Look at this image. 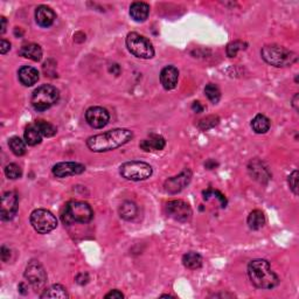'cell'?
Wrapping results in <instances>:
<instances>
[{
  "mask_svg": "<svg viewBox=\"0 0 299 299\" xmlns=\"http://www.w3.org/2000/svg\"><path fill=\"white\" fill-rule=\"evenodd\" d=\"M132 137V131L128 129H114L104 133L89 137L87 146L92 152H108L129 143Z\"/></svg>",
  "mask_w": 299,
  "mask_h": 299,
  "instance_id": "cell-1",
  "label": "cell"
},
{
  "mask_svg": "<svg viewBox=\"0 0 299 299\" xmlns=\"http://www.w3.org/2000/svg\"><path fill=\"white\" fill-rule=\"evenodd\" d=\"M248 276L252 283L259 289L271 290L279 284L278 276L271 270L267 260H254L248 265Z\"/></svg>",
  "mask_w": 299,
  "mask_h": 299,
  "instance_id": "cell-2",
  "label": "cell"
},
{
  "mask_svg": "<svg viewBox=\"0 0 299 299\" xmlns=\"http://www.w3.org/2000/svg\"><path fill=\"white\" fill-rule=\"evenodd\" d=\"M61 218L65 224L88 223L93 218V212L89 204L84 201L73 200L65 206Z\"/></svg>",
  "mask_w": 299,
  "mask_h": 299,
  "instance_id": "cell-3",
  "label": "cell"
},
{
  "mask_svg": "<svg viewBox=\"0 0 299 299\" xmlns=\"http://www.w3.org/2000/svg\"><path fill=\"white\" fill-rule=\"evenodd\" d=\"M262 59L268 65L274 67H287L293 65L297 61V55L287 49L285 47L277 46V44H268L261 51Z\"/></svg>",
  "mask_w": 299,
  "mask_h": 299,
  "instance_id": "cell-4",
  "label": "cell"
},
{
  "mask_svg": "<svg viewBox=\"0 0 299 299\" xmlns=\"http://www.w3.org/2000/svg\"><path fill=\"white\" fill-rule=\"evenodd\" d=\"M60 99V91L54 85L43 84L35 89L32 95V106L36 111H46Z\"/></svg>",
  "mask_w": 299,
  "mask_h": 299,
  "instance_id": "cell-5",
  "label": "cell"
},
{
  "mask_svg": "<svg viewBox=\"0 0 299 299\" xmlns=\"http://www.w3.org/2000/svg\"><path fill=\"white\" fill-rule=\"evenodd\" d=\"M126 47L131 54L139 59H152L155 56V48L147 37L136 32L129 33L126 36Z\"/></svg>",
  "mask_w": 299,
  "mask_h": 299,
  "instance_id": "cell-6",
  "label": "cell"
},
{
  "mask_svg": "<svg viewBox=\"0 0 299 299\" xmlns=\"http://www.w3.org/2000/svg\"><path fill=\"white\" fill-rule=\"evenodd\" d=\"M121 175L123 178H125L126 180L131 181H141L146 180L152 175V167L150 164L145 162H138V160H133V162L124 163L121 166Z\"/></svg>",
  "mask_w": 299,
  "mask_h": 299,
  "instance_id": "cell-7",
  "label": "cell"
},
{
  "mask_svg": "<svg viewBox=\"0 0 299 299\" xmlns=\"http://www.w3.org/2000/svg\"><path fill=\"white\" fill-rule=\"evenodd\" d=\"M31 224L39 234H48L58 227V219L47 209H35L31 214Z\"/></svg>",
  "mask_w": 299,
  "mask_h": 299,
  "instance_id": "cell-8",
  "label": "cell"
},
{
  "mask_svg": "<svg viewBox=\"0 0 299 299\" xmlns=\"http://www.w3.org/2000/svg\"><path fill=\"white\" fill-rule=\"evenodd\" d=\"M25 278L34 290H41L47 283V274L39 261L29 262L25 270Z\"/></svg>",
  "mask_w": 299,
  "mask_h": 299,
  "instance_id": "cell-9",
  "label": "cell"
},
{
  "mask_svg": "<svg viewBox=\"0 0 299 299\" xmlns=\"http://www.w3.org/2000/svg\"><path fill=\"white\" fill-rule=\"evenodd\" d=\"M167 215L178 222H187L192 218V208L182 200H172L166 205Z\"/></svg>",
  "mask_w": 299,
  "mask_h": 299,
  "instance_id": "cell-10",
  "label": "cell"
},
{
  "mask_svg": "<svg viewBox=\"0 0 299 299\" xmlns=\"http://www.w3.org/2000/svg\"><path fill=\"white\" fill-rule=\"evenodd\" d=\"M19 208V197L16 192H6L2 196V215L3 221H10L17 215Z\"/></svg>",
  "mask_w": 299,
  "mask_h": 299,
  "instance_id": "cell-11",
  "label": "cell"
},
{
  "mask_svg": "<svg viewBox=\"0 0 299 299\" xmlns=\"http://www.w3.org/2000/svg\"><path fill=\"white\" fill-rule=\"evenodd\" d=\"M190 180H192V172L188 168H186L179 175L168 178L165 181V184H164V187H165V190L167 193L177 194L181 192L185 187L188 186Z\"/></svg>",
  "mask_w": 299,
  "mask_h": 299,
  "instance_id": "cell-12",
  "label": "cell"
},
{
  "mask_svg": "<svg viewBox=\"0 0 299 299\" xmlns=\"http://www.w3.org/2000/svg\"><path fill=\"white\" fill-rule=\"evenodd\" d=\"M87 123L93 129H102L108 124L110 115L107 109L102 107H91L85 112Z\"/></svg>",
  "mask_w": 299,
  "mask_h": 299,
  "instance_id": "cell-13",
  "label": "cell"
},
{
  "mask_svg": "<svg viewBox=\"0 0 299 299\" xmlns=\"http://www.w3.org/2000/svg\"><path fill=\"white\" fill-rule=\"evenodd\" d=\"M85 171V166L80 163L74 162H65L59 163L52 168V172L56 178H67L70 175H77L83 173Z\"/></svg>",
  "mask_w": 299,
  "mask_h": 299,
  "instance_id": "cell-14",
  "label": "cell"
},
{
  "mask_svg": "<svg viewBox=\"0 0 299 299\" xmlns=\"http://www.w3.org/2000/svg\"><path fill=\"white\" fill-rule=\"evenodd\" d=\"M248 171H249V174L253 177V179H255L256 181L261 182V184H267L271 178V174L270 172H269L268 167L257 159L252 160V162L249 163Z\"/></svg>",
  "mask_w": 299,
  "mask_h": 299,
  "instance_id": "cell-15",
  "label": "cell"
},
{
  "mask_svg": "<svg viewBox=\"0 0 299 299\" xmlns=\"http://www.w3.org/2000/svg\"><path fill=\"white\" fill-rule=\"evenodd\" d=\"M56 14L51 7L41 5L35 10V20L40 27L48 28L54 24Z\"/></svg>",
  "mask_w": 299,
  "mask_h": 299,
  "instance_id": "cell-16",
  "label": "cell"
},
{
  "mask_svg": "<svg viewBox=\"0 0 299 299\" xmlns=\"http://www.w3.org/2000/svg\"><path fill=\"white\" fill-rule=\"evenodd\" d=\"M179 80V70L174 66H167L160 73V82L166 90H172L177 87Z\"/></svg>",
  "mask_w": 299,
  "mask_h": 299,
  "instance_id": "cell-17",
  "label": "cell"
},
{
  "mask_svg": "<svg viewBox=\"0 0 299 299\" xmlns=\"http://www.w3.org/2000/svg\"><path fill=\"white\" fill-rule=\"evenodd\" d=\"M18 77L19 81L21 82V84H24L25 87H32V85H34L39 81L40 74L37 72V69L33 68V67L25 66L19 69Z\"/></svg>",
  "mask_w": 299,
  "mask_h": 299,
  "instance_id": "cell-18",
  "label": "cell"
},
{
  "mask_svg": "<svg viewBox=\"0 0 299 299\" xmlns=\"http://www.w3.org/2000/svg\"><path fill=\"white\" fill-rule=\"evenodd\" d=\"M150 14L148 4L143 2H136L130 6V16L137 22H143L146 20Z\"/></svg>",
  "mask_w": 299,
  "mask_h": 299,
  "instance_id": "cell-19",
  "label": "cell"
},
{
  "mask_svg": "<svg viewBox=\"0 0 299 299\" xmlns=\"http://www.w3.org/2000/svg\"><path fill=\"white\" fill-rule=\"evenodd\" d=\"M166 141L164 137L159 134H151L148 139H144L140 141L139 147L144 151H160L165 147Z\"/></svg>",
  "mask_w": 299,
  "mask_h": 299,
  "instance_id": "cell-20",
  "label": "cell"
},
{
  "mask_svg": "<svg viewBox=\"0 0 299 299\" xmlns=\"http://www.w3.org/2000/svg\"><path fill=\"white\" fill-rule=\"evenodd\" d=\"M19 54H20L22 58L29 59L35 62H39L41 61V59H42V49H41V47L36 43L25 44V46L21 47Z\"/></svg>",
  "mask_w": 299,
  "mask_h": 299,
  "instance_id": "cell-21",
  "label": "cell"
},
{
  "mask_svg": "<svg viewBox=\"0 0 299 299\" xmlns=\"http://www.w3.org/2000/svg\"><path fill=\"white\" fill-rule=\"evenodd\" d=\"M24 137L26 144L29 145V146H35V145L40 144L41 140H42V134L40 133V131L36 128L35 124H31L26 128Z\"/></svg>",
  "mask_w": 299,
  "mask_h": 299,
  "instance_id": "cell-22",
  "label": "cell"
},
{
  "mask_svg": "<svg viewBox=\"0 0 299 299\" xmlns=\"http://www.w3.org/2000/svg\"><path fill=\"white\" fill-rule=\"evenodd\" d=\"M182 263L189 270H196L203 267V257L195 252H189L182 257Z\"/></svg>",
  "mask_w": 299,
  "mask_h": 299,
  "instance_id": "cell-23",
  "label": "cell"
},
{
  "mask_svg": "<svg viewBox=\"0 0 299 299\" xmlns=\"http://www.w3.org/2000/svg\"><path fill=\"white\" fill-rule=\"evenodd\" d=\"M246 222H248V226L250 229L260 230L261 228L265 224L264 213L260 211V209H255V211H253L249 214Z\"/></svg>",
  "mask_w": 299,
  "mask_h": 299,
  "instance_id": "cell-24",
  "label": "cell"
},
{
  "mask_svg": "<svg viewBox=\"0 0 299 299\" xmlns=\"http://www.w3.org/2000/svg\"><path fill=\"white\" fill-rule=\"evenodd\" d=\"M252 128L256 133H267L270 129V119L264 115H257L252 121Z\"/></svg>",
  "mask_w": 299,
  "mask_h": 299,
  "instance_id": "cell-25",
  "label": "cell"
},
{
  "mask_svg": "<svg viewBox=\"0 0 299 299\" xmlns=\"http://www.w3.org/2000/svg\"><path fill=\"white\" fill-rule=\"evenodd\" d=\"M68 297L69 294L67 292V289L65 286L60 285V284H55V285L51 286L49 289L44 290V292L40 296V298H61V299H66Z\"/></svg>",
  "mask_w": 299,
  "mask_h": 299,
  "instance_id": "cell-26",
  "label": "cell"
},
{
  "mask_svg": "<svg viewBox=\"0 0 299 299\" xmlns=\"http://www.w3.org/2000/svg\"><path fill=\"white\" fill-rule=\"evenodd\" d=\"M119 215H121L122 219L126 220V221L133 220L137 215L136 204L131 203V201H125V203H123L121 205V207H119Z\"/></svg>",
  "mask_w": 299,
  "mask_h": 299,
  "instance_id": "cell-27",
  "label": "cell"
},
{
  "mask_svg": "<svg viewBox=\"0 0 299 299\" xmlns=\"http://www.w3.org/2000/svg\"><path fill=\"white\" fill-rule=\"evenodd\" d=\"M9 146L14 155L18 157L24 156L26 153V141L20 137H12L9 140Z\"/></svg>",
  "mask_w": 299,
  "mask_h": 299,
  "instance_id": "cell-28",
  "label": "cell"
},
{
  "mask_svg": "<svg viewBox=\"0 0 299 299\" xmlns=\"http://www.w3.org/2000/svg\"><path fill=\"white\" fill-rule=\"evenodd\" d=\"M35 125L43 137H47V138L53 137L55 136L56 132H58V130H56V128L53 124L43 121V119H39V121H36Z\"/></svg>",
  "mask_w": 299,
  "mask_h": 299,
  "instance_id": "cell-29",
  "label": "cell"
},
{
  "mask_svg": "<svg viewBox=\"0 0 299 299\" xmlns=\"http://www.w3.org/2000/svg\"><path fill=\"white\" fill-rule=\"evenodd\" d=\"M205 93H206V96H207V98L214 104L218 103L220 98H221V91H220V89L216 84L209 83V84L206 85Z\"/></svg>",
  "mask_w": 299,
  "mask_h": 299,
  "instance_id": "cell-30",
  "label": "cell"
},
{
  "mask_svg": "<svg viewBox=\"0 0 299 299\" xmlns=\"http://www.w3.org/2000/svg\"><path fill=\"white\" fill-rule=\"evenodd\" d=\"M219 121L220 119H219L218 116H208V117L201 119V121L199 122V124H197V126H199L200 130L207 131V130L214 128V126L218 125Z\"/></svg>",
  "mask_w": 299,
  "mask_h": 299,
  "instance_id": "cell-31",
  "label": "cell"
},
{
  "mask_svg": "<svg viewBox=\"0 0 299 299\" xmlns=\"http://www.w3.org/2000/svg\"><path fill=\"white\" fill-rule=\"evenodd\" d=\"M5 175L9 179L16 180V179L21 178L22 170L20 166L17 165V164H9V165L5 167Z\"/></svg>",
  "mask_w": 299,
  "mask_h": 299,
  "instance_id": "cell-32",
  "label": "cell"
},
{
  "mask_svg": "<svg viewBox=\"0 0 299 299\" xmlns=\"http://www.w3.org/2000/svg\"><path fill=\"white\" fill-rule=\"evenodd\" d=\"M246 43L242 42V41H234V42H230L227 46V55L229 56V58H235L238 52L244 49Z\"/></svg>",
  "mask_w": 299,
  "mask_h": 299,
  "instance_id": "cell-33",
  "label": "cell"
},
{
  "mask_svg": "<svg viewBox=\"0 0 299 299\" xmlns=\"http://www.w3.org/2000/svg\"><path fill=\"white\" fill-rule=\"evenodd\" d=\"M287 182H289L290 189L292 190L294 195L298 194V171H293L292 173L289 175V179H287Z\"/></svg>",
  "mask_w": 299,
  "mask_h": 299,
  "instance_id": "cell-34",
  "label": "cell"
},
{
  "mask_svg": "<svg viewBox=\"0 0 299 299\" xmlns=\"http://www.w3.org/2000/svg\"><path fill=\"white\" fill-rule=\"evenodd\" d=\"M10 49H11V43L7 40L2 39V41H0V53L4 55L6 54Z\"/></svg>",
  "mask_w": 299,
  "mask_h": 299,
  "instance_id": "cell-35",
  "label": "cell"
},
{
  "mask_svg": "<svg viewBox=\"0 0 299 299\" xmlns=\"http://www.w3.org/2000/svg\"><path fill=\"white\" fill-rule=\"evenodd\" d=\"M106 298H112V299H121L124 298V294H123L119 290H112L109 293L106 294Z\"/></svg>",
  "mask_w": 299,
  "mask_h": 299,
  "instance_id": "cell-36",
  "label": "cell"
},
{
  "mask_svg": "<svg viewBox=\"0 0 299 299\" xmlns=\"http://www.w3.org/2000/svg\"><path fill=\"white\" fill-rule=\"evenodd\" d=\"M88 280H89V276H88V274H84V272H81V274H78L76 276V282L78 284H81V285L87 284Z\"/></svg>",
  "mask_w": 299,
  "mask_h": 299,
  "instance_id": "cell-37",
  "label": "cell"
},
{
  "mask_svg": "<svg viewBox=\"0 0 299 299\" xmlns=\"http://www.w3.org/2000/svg\"><path fill=\"white\" fill-rule=\"evenodd\" d=\"M11 257V252L10 249H7L6 246H2V260L4 262H7Z\"/></svg>",
  "mask_w": 299,
  "mask_h": 299,
  "instance_id": "cell-38",
  "label": "cell"
},
{
  "mask_svg": "<svg viewBox=\"0 0 299 299\" xmlns=\"http://www.w3.org/2000/svg\"><path fill=\"white\" fill-rule=\"evenodd\" d=\"M192 109H193V111H195V112H203L204 107L201 106L200 102H194L193 106H192Z\"/></svg>",
  "mask_w": 299,
  "mask_h": 299,
  "instance_id": "cell-39",
  "label": "cell"
},
{
  "mask_svg": "<svg viewBox=\"0 0 299 299\" xmlns=\"http://www.w3.org/2000/svg\"><path fill=\"white\" fill-rule=\"evenodd\" d=\"M0 21H2V29H0V33L4 34L6 32V18L2 17L0 18Z\"/></svg>",
  "mask_w": 299,
  "mask_h": 299,
  "instance_id": "cell-40",
  "label": "cell"
},
{
  "mask_svg": "<svg viewBox=\"0 0 299 299\" xmlns=\"http://www.w3.org/2000/svg\"><path fill=\"white\" fill-rule=\"evenodd\" d=\"M297 99H298V93H296V95H294V97H293V107H294V109H296V110H298Z\"/></svg>",
  "mask_w": 299,
  "mask_h": 299,
  "instance_id": "cell-41",
  "label": "cell"
}]
</instances>
